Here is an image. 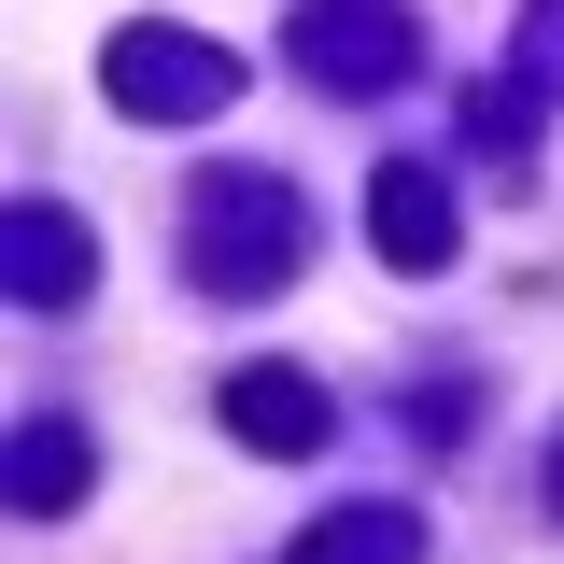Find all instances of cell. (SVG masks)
<instances>
[{"instance_id":"2","label":"cell","mask_w":564,"mask_h":564,"mask_svg":"<svg viewBox=\"0 0 564 564\" xmlns=\"http://www.w3.org/2000/svg\"><path fill=\"white\" fill-rule=\"evenodd\" d=\"M99 99H113L128 128H198V113L240 99V57L198 43V29H170V14H141V29L99 43Z\"/></svg>"},{"instance_id":"4","label":"cell","mask_w":564,"mask_h":564,"mask_svg":"<svg viewBox=\"0 0 564 564\" xmlns=\"http://www.w3.org/2000/svg\"><path fill=\"white\" fill-rule=\"evenodd\" d=\"M367 240H381V269H452L466 212H452V184H437L423 155H395V170L367 184Z\"/></svg>"},{"instance_id":"9","label":"cell","mask_w":564,"mask_h":564,"mask_svg":"<svg viewBox=\"0 0 564 564\" xmlns=\"http://www.w3.org/2000/svg\"><path fill=\"white\" fill-rule=\"evenodd\" d=\"M522 70H536V85H564V0H536V29H522Z\"/></svg>"},{"instance_id":"1","label":"cell","mask_w":564,"mask_h":564,"mask_svg":"<svg viewBox=\"0 0 564 564\" xmlns=\"http://www.w3.org/2000/svg\"><path fill=\"white\" fill-rule=\"evenodd\" d=\"M296 254H311V212H296L282 170H212V184H198V212H184V269H198V296H282Z\"/></svg>"},{"instance_id":"8","label":"cell","mask_w":564,"mask_h":564,"mask_svg":"<svg viewBox=\"0 0 564 564\" xmlns=\"http://www.w3.org/2000/svg\"><path fill=\"white\" fill-rule=\"evenodd\" d=\"M70 494H85V437H70V423H29V437H14V508L57 522Z\"/></svg>"},{"instance_id":"10","label":"cell","mask_w":564,"mask_h":564,"mask_svg":"<svg viewBox=\"0 0 564 564\" xmlns=\"http://www.w3.org/2000/svg\"><path fill=\"white\" fill-rule=\"evenodd\" d=\"M551 508H564V452H551Z\"/></svg>"},{"instance_id":"3","label":"cell","mask_w":564,"mask_h":564,"mask_svg":"<svg viewBox=\"0 0 564 564\" xmlns=\"http://www.w3.org/2000/svg\"><path fill=\"white\" fill-rule=\"evenodd\" d=\"M296 70L339 85V99H381V85L410 70V14H395V0H311V14H296Z\"/></svg>"},{"instance_id":"5","label":"cell","mask_w":564,"mask_h":564,"mask_svg":"<svg viewBox=\"0 0 564 564\" xmlns=\"http://www.w3.org/2000/svg\"><path fill=\"white\" fill-rule=\"evenodd\" d=\"M0 269H14V296H29V311H70V296L99 282V240H85L57 198H14V212H0Z\"/></svg>"},{"instance_id":"7","label":"cell","mask_w":564,"mask_h":564,"mask_svg":"<svg viewBox=\"0 0 564 564\" xmlns=\"http://www.w3.org/2000/svg\"><path fill=\"white\" fill-rule=\"evenodd\" d=\"M296 564H423V522L410 508H325L296 536Z\"/></svg>"},{"instance_id":"6","label":"cell","mask_w":564,"mask_h":564,"mask_svg":"<svg viewBox=\"0 0 564 564\" xmlns=\"http://www.w3.org/2000/svg\"><path fill=\"white\" fill-rule=\"evenodd\" d=\"M226 437L269 452V466L325 452V381H296V367H240V381H226Z\"/></svg>"}]
</instances>
